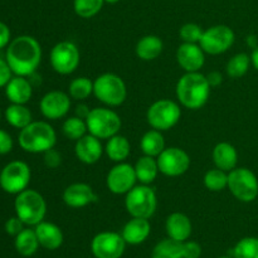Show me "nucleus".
Segmentation results:
<instances>
[{
  "mask_svg": "<svg viewBox=\"0 0 258 258\" xmlns=\"http://www.w3.org/2000/svg\"><path fill=\"white\" fill-rule=\"evenodd\" d=\"M20 148L30 154L45 153L57 143L55 130L45 121H33L22 128L18 136Z\"/></svg>",
  "mask_w": 258,
  "mask_h": 258,
  "instance_id": "3",
  "label": "nucleus"
},
{
  "mask_svg": "<svg viewBox=\"0 0 258 258\" xmlns=\"http://www.w3.org/2000/svg\"><path fill=\"white\" fill-rule=\"evenodd\" d=\"M151 226L149 219L145 218H133L123 226L121 236L123 237L125 242L131 246H138L144 243L150 236Z\"/></svg>",
  "mask_w": 258,
  "mask_h": 258,
  "instance_id": "22",
  "label": "nucleus"
},
{
  "mask_svg": "<svg viewBox=\"0 0 258 258\" xmlns=\"http://www.w3.org/2000/svg\"><path fill=\"white\" fill-rule=\"evenodd\" d=\"M13 77L12 68L8 64L7 59L0 58V87H5Z\"/></svg>",
  "mask_w": 258,
  "mask_h": 258,
  "instance_id": "42",
  "label": "nucleus"
},
{
  "mask_svg": "<svg viewBox=\"0 0 258 258\" xmlns=\"http://www.w3.org/2000/svg\"><path fill=\"white\" fill-rule=\"evenodd\" d=\"M103 4L105 0H73V9L80 18L90 19L101 12Z\"/></svg>",
  "mask_w": 258,
  "mask_h": 258,
  "instance_id": "36",
  "label": "nucleus"
},
{
  "mask_svg": "<svg viewBox=\"0 0 258 258\" xmlns=\"http://www.w3.org/2000/svg\"><path fill=\"white\" fill-rule=\"evenodd\" d=\"M212 158H213L216 168L228 171V173L236 169L237 163H238V153H237L236 148L232 144L226 143V141L217 144L214 146Z\"/></svg>",
  "mask_w": 258,
  "mask_h": 258,
  "instance_id": "24",
  "label": "nucleus"
},
{
  "mask_svg": "<svg viewBox=\"0 0 258 258\" xmlns=\"http://www.w3.org/2000/svg\"><path fill=\"white\" fill-rule=\"evenodd\" d=\"M43 160H44L47 168L57 169L62 164V155H60L59 151H57L53 148L43 153Z\"/></svg>",
  "mask_w": 258,
  "mask_h": 258,
  "instance_id": "39",
  "label": "nucleus"
},
{
  "mask_svg": "<svg viewBox=\"0 0 258 258\" xmlns=\"http://www.w3.org/2000/svg\"><path fill=\"white\" fill-rule=\"evenodd\" d=\"M71 96L63 91H49L42 97L39 108L48 120H59L64 117L71 108Z\"/></svg>",
  "mask_w": 258,
  "mask_h": 258,
  "instance_id": "16",
  "label": "nucleus"
},
{
  "mask_svg": "<svg viewBox=\"0 0 258 258\" xmlns=\"http://www.w3.org/2000/svg\"><path fill=\"white\" fill-rule=\"evenodd\" d=\"M50 66L54 72L67 76L75 72L80 66L81 54L77 45L70 40L57 43L50 50Z\"/></svg>",
  "mask_w": 258,
  "mask_h": 258,
  "instance_id": "11",
  "label": "nucleus"
},
{
  "mask_svg": "<svg viewBox=\"0 0 258 258\" xmlns=\"http://www.w3.org/2000/svg\"><path fill=\"white\" fill-rule=\"evenodd\" d=\"M118 2H120V0H105L106 4H117Z\"/></svg>",
  "mask_w": 258,
  "mask_h": 258,
  "instance_id": "49",
  "label": "nucleus"
},
{
  "mask_svg": "<svg viewBox=\"0 0 258 258\" xmlns=\"http://www.w3.org/2000/svg\"><path fill=\"white\" fill-rule=\"evenodd\" d=\"M204 30L196 23H186L179 30V35L183 43H199Z\"/></svg>",
  "mask_w": 258,
  "mask_h": 258,
  "instance_id": "38",
  "label": "nucleus"
},
{
  "mask_svg": "<svg viewBox=\"0 0 258 258\" xmlns=\"http://www.w3.org/2000/svg\"><path fill=\"white\" fill-rule=\"evenodd\" d=\"M30 176L29 165L24 161L14 160L5 165L0 173V186L9 194H19L28 188Z\"/></svg>",
  "mask_w": 258,
  "mask_h": 258,
  "instance_id": "12",
  "label": "nucleus"
},
{
  "mask_svg": "<svg viewBox=\"0 0 258 258\" xmlns=\"http://www.w3.org/2000/svg\"><path fill=\"white\" fill-rule=\"evenodd\" d=\"M134 168H135L138 181L145 185H150L151 183H154L158 178V174L160 173L156 158L149 155H143L139 158Z\"/></svg>",
  "mask_w": 258,
  "mask_h": 258,
  "instance_id": "26",
  "label": "nucleus"
},
{
  "mask_svg": "<svg viewBox=\"0 0 258 258\" xmlns=\"http://www.w3.org/2000/svg\"><path fill=\"white\" fill-rule=\"evenodd\" d=\"M93 95L106 106L116 107L125 102L127 87L120 76L115 73H103L93 81Z\"/></svg>",
  "mask_w": 258,
  "mask_h": 258,
  "instance_id": "5",
  "label": "nucleus"
},
{
  "mask_svg": "<svg viewBox=\"0 0 258 258\" xmlns=\"http://www.w3.org/2000/svg\"><path fill=\"white\" fill-rule=\"evenodd\" d=\"M211 86L207 77L199 72H185L176 83V98L189 110H199L208 102Z\"/></svg>",
  "mask_w": 258,
  "mask_h": 258,
  "instance_id": "2",
  "label": "nucleus"
},
{
  "mask_svg": "<svg viewBox=\"0 0 258 258\" xmlns=\"http://www.w3.org/2000/svg\"><path fill=\"white\" fill-rule=\"evenodd\" d=\"M87 123L86 120L78 117V116H72L68 117L62 125V133L67 139L73 141L80 140L81 138L87 134Z\"/></svg>",
  "mask_w": 258,
  "mask_h": 258,
  "instance_id": "33",
  "label": "nucleus"
},
{
  "mask_svg": "<svg viewBox=\"0 0 258 258\" xmlns=\"http://www.w3.org/2000/svg\"><path fill=\"white\" fill-rule=\"evenodd\" d=\"M151 258H183V242L165 238L155 244Z\"/></svg>",
  "mask_w": 258,
  "mask_h": 258,
  "instance_id": "31",
  "label": "nucleus"
},
{
  "mask_svg": "<svg viewBox=\"0 0 258 258\" xmlns=\"http://www.w3.org/2000/svg\"><path fill=\"white\" fill-rule=\"evenodd\" d=\"M251 63V57L247 53H237L227 63V76L233 80L243 77L248 72Z\"/></svg>",
  "mask_w": 258,
  "mask_h": 258,
  "instance_id": "32",
  "label": "nucleus"
},
{
  "mask_svg": "<svg viewBox=\"0 0 258 258\" xmlns=\"http://www.w3.org/2000/svg\"><path fill=\"white\" fill-rule=\"evenodd\" d=\"M40 247L49 251L58 249L63 244V232L57 224L42 221L34 228Z\"/></svg>",
  "mask_w": 258,
  "mask_h": 258,
  "instance_id": "21",
  "label": "nucleus"
},
{
  "mask_svg": "<svg viewBox=\"0 0 258 258\" xmlns=\"http://www.w3.org/2000/svg\"><path fill=\"white\" fill-rule=\"evenodd\" d=\"M86 123L88 133L100 140H108L112 136L117 135L122 126L117 112L106 107L92 108L86 118Z\"/></svg>",
  "mask_w": 258,
  "mask_h": 258,
  "instance_id": "7",
  "label": "nucleus"
},
{
  "mask_svg": "<svg viewBox=\"0 0 258 258\" xmlns=\"http://www.w3.org/2000/svg\"><path fill=\"white\" fill-rule=\"evenodd\" d=\"M202 247L196 241L183 242V258H201Z\"/></svg>",
  "mask_w": 258,
  "mask_h": 258,
  "instance_id": "40",
  "label": "nucleus"
},
{
  "mask_svg": "<svg viewBox=\"0 0 258 258\" xmlns=\"http://www.w3.org/2000/svg\"><path fill=\"white\" fill-rule=\"evenodd\" d=\"M14 209L18 218L27 226H37L47 214V203L43 196L33 189H25L17 194L14 202Z\"/></svg>",
  "mask_w": 258,
  "mask_h": 258,
  "instance_id": "4",
  "label": "nucleus"
},
{
  "mask_svg": "<svg viewBox=\"0 0 258 258\" xmlns=\"http://www.w3.org/2000/svg\"><path fill=\"white\" fill-rule=\"evenodd\" d=\"M103 146L101 144L100 139L91 134H86L83 138L76 141L75 154L81 163L86 165H92L96 164L101 159L103 154Z\"/></svg>",
  "mask_w": 258,
  "mask_h": 258,
  "instance_id": "19",
  "label": "nucleus"
},
{
  "mask_svg": "<svg viewBox=\"0 0 258 258\" xmlns=\"http://www.w3.org/2000/svg\"><path fill=\"white\" fill-rule=\"evenodd\" d=\"M10 43V29L7 24L0 22V49Z\"/></svg>",
  "mask_w": 258,
  "mask_h": 258,
  "instance_id": "44",
  "label": "nucleus"
},
{
  "mask_svg": "<svg viewBox=\"0 0 258 258\" xmlns=\"http://www.w3.org/2000/svg\"><path fill=\"white\" fill-rule=\"evenodd\" d=\"M5 59L15 76L34 75L42 60V47L32 35H19L8 44Z\"/></svg>",
  "mask_w": 258,
  "mask_h": 258,
  "instance_id": "1",
  "label": "nucleus"
},
{
  "mask_svg": "<svg viewBox=\"0 0 258 258\" xmlns=\"http://www.w3.org/2000/svg\"><path fill=\"white\" fill-rule=\"evenodd\" d=\"M140 149L144 155L158 158L165 149V139L161 131L155 128L146 131L140 140Z\"/></svg>",
  "mask_w": 258,
  "mask_h": 258,
  "instance_id": "28",
  "label": "nucleus"
},
{
  "mask_svg": "<svg viewBox=\"0 0 258 258\" xmlns=\"http://www.w3.org/2000/svg\"><path fill=\"white\" fill-rule=\"evenodd\" d=\"M257 40H256V37L254 35H249V37H247V44L249 45V47H252L254 49V48L257 47Z\"/></svg>",
  "mask_w": 258,
  "mask_h": 258,
  "instance_id": "48",
  "label": "nucleus"
},
{
  "mask_svg": "<svg viewBox=\"0 0 258 258\" xmlns=\"http://www.w3.org/2000/svg\"><path fill=\"white\" fill-rule=\"evenodd\" d=\"M23 229H24V223L18 217H12V218H9L5 222V231H7L9 236L17 237Z\"/></svg>",
  "mask_w": 258,
  "mask_h": 258,
  "instance_id": "41",
  "label": "nucleus"
},
{
  "mask_svg": "<svg viewBox=\"0 0 258 258\" xmlns=\"http://www.w3.org/2000/svg\"><path fill=\"white\" fill-rule=\"evenodd\" d=\"M5 95L12 103L25 105L33 95V86L29 80L23 76H15L5 86Z\"/></svg>",
  "mask_w": 258,
  "mask_h": 258,
  "instance_id": "23",
  "label": "nucleus"
},
{
  "mask_svg": "<svg viewBox=\"0 0 258 258\" xmlns=\"http://www.w3.org/2000/svg\"><path fill=\"white\" fill-rule=\"evenodd\" d=\"M158 197L155 190L149 185H135L125 198V208L131 217L150 219L155 214Z\"/></svg>",
  "mask_w": 258,
  "mask_h": 258,
  "instance_id": "6",
  "label": "nucleus"
},
{
  "mask_svg": "<svg viewBox=\"0 0 258 258\" xmlns=\"http://www.w3.org/2000/svg\"><path fill=\"white\" fill-rule=\"evenodd\" d=\"M5 118L9 125H12L13 127L20 128V130L33 122L32 112L29 111V108L25 107V105H18V103H12L5 110Z\"/></svg>",
  "mask_w": 258,
  "mask_h": 258,
  "instance_id": "30",
  "label": "nucleus"
},
{
  "mask_svg": "<svg viewBox=\"0 0 258 258\" xmlns=\"http://www.w3.org/2000/svg\"><path fill=\"white\" fill-rule=\"evenodd\" d=\"M90 111H91L90 107H88L87 105H85V103H80V105H77V107H76V116L86 120L88 113H90Z\"/></svg>",
  "mask_w": 258,
  "mask_h": 258,
  "instance_id": "46",
  "label": "nucleus"
},
{
  "mask_svg": "<svg viewBox=\"0 0 258 258\" xmlns=\"http://www.w3.org/2000/svg\"><path fill=\"white\" fill-rule=\"evenodd\" d=\"M218 258H234L233 256H221V257H218Z\"/></svg>",
  "mask_w": 258,
  "mask_h": 258,
  "instance_id": "50",
  "label": "nucleus"
},
{
  "mask_svg": "<svg viewBox=\"0 0 258 258\" xmlns=\"http://www.w3.org/2000/svg\"><path fill=\"white\" fill-rule=\"evenodd\" d=\"M93 93V82L87 77H78L71 81L68 86V95L71 98L83 101Z\"/></svg>",
  "mask_w": 258,
  "mask_h": 258,
  "instance_id": "34",
  "label": "nucleus"
},
{
  "mask_svg": "<svg viewBox=\"0 0 258 258\" xmlns=\"http://www.w3.org/2000/svg\"><path fill=\"white\" fill-rule=\"evenodd\" d=\"M126 242L117 232H101L93 237L91 251L96 258H121L126 248Z\"/></svg>",
  "mask_w": 258,
  "mask_h": 258,
  "instance_id": "13",
  "label": "nucleus"
},
{
  "mask_svg": "<svg viewBox=\"0 0 258 258\" xmlns=\"http://www.w3.org/2000/svg\"><path fill=\"white\" fill-rule=\"evenodd\" d=\"M136 178L135 168L127 163H117L107 174L106 185L111 193L116 196L127 194L135 186Z\"/></svg>",
  "mask_w": 258,
  "mask_h": 258,
  "instance_id": "15",
  "label": "nucleus"
},
{
  "mask_svg": "<svg viewBox=\"0 0 258 258\" xmlns=\"http://www.w3.org/2000/svg\"><path fill=\"white\" fill-rule=\"evenodd\" d=\"M0 118H2V111H0Z\"/></svg>",
  "mask_w": 258,
  "mask_h": 258,
  "instance_id": "51",
  "label": "nucleus"
},
{
  "mask_svg": "<svg viewBox=\"0 0 258 258\" xmlns=\"http://www.w3.org/2000/svg\"><path fill=\"white\" fill-rule=\"evenodd\" d=\"M236 35L228 25L218 24L208 28L203 32L199 45L202 49L211 55H218L227 52L233 45Z\"/></svg>",
  "mask_w": 258,
  "mask_h": 258,
  "instance_id": "10",
  "label": "nucleus"
},
{
  "mask_svg": "<svg viewBox=\"0 0 258 258\" xmlns=\"http://www.w3.org/2000/svg\"><path fill=\"white\" fill-rule=\"evenodd\" d=\"M206 77L211 87H218V86H221L222 82H223V76H222V73L218 72V71H212V72H209Z\"/></svg>",
  "mask_w": 258,
  "mask_h": 258,
  "instance_id": "45",
  "label": "nucleus"
},
{
  "mask_svg": "<svg viewBox=\"0 0 258 258\" xmlns=\"http://www.w3.org/2000/svg\"><path fill=\"white\" fill-rule=\"evenodd\" d=\"M131 151L130 141L122 135H115L106 143L105 153L115 163H123L128 158Z\"/></svg>",
  "mask_w": 258,
  "mask_h": 258,
  "instance_id": "27",
  "label": "nucleus"
},
{
  "mask_svg": "<svg viewBox=\"0 0 258 258\" xmlns=\"http://www.w3.org/2000/svg\"><path fill=\"white\" fill-rule=\"evenodd\" d=\"M159 170L161 174L170 178L185 174L190 168V156L180 148H165L163 153L156 158Z\"/></svg>",
  "mask_w": 258,
  "mask_h": 258,
  "instance_id": "14",
  "label": "nucleus"
},
{
  "mask_svg": "<svg viewBox=\"0 0 258 258\" xmlns=\"http://www.w3.org/2000/svg\"><path fill=\"white\" fill-rule=\"evenodd\" d=\"M15 249L23 257H30L39 248V241L34 229L24 228L17 237L14 242Z\"/></svg>",
  "mask_w": 258,
  "mask_h": 258,
  "instance_id": "29",
  "label": "nucleus"
},
{
  "mask_svg": "<svg viewBox=\"0 0 258 258\" xmlns=\"http://www.w3.org/2000/svg\"><path fill=\"white\" fill-rule=\"evenodd\" d=\"M63 202L71 208H83L92 203H97L98 197L92 186L86 183H73L63 191Z\"/></svg>",
  "mask_w": 258,
  "mask_h": 258,
  "instance_id": "17",
  "label": "nucleus"
},
{
  "mask_svg": "<svg viewBox=\"0 0 258 258\" xmlns=\"http://www.w3.org/2000/svg\"><path fill=\"white\" fill-rule=\"evenodd\" d=\"M165 231L169 238L178 242H185L190 237L193 226L186 214L175 212L166 218Z\"/></svg>",
  "mask_w": 258,
  "mask_h": 258,
  "instance_id": "20",
  "label": "nucleus"
},
{
  "mask_svg": "<svg viewBox=\"0 0 258 258\" xmlns=\"http://www.w3.org/2000/svg\"><path fill=\"white\" fill-rule=\"evenodd\" d=\"M204 54L198 43H183L176 50V60L185 72H199L206 63Z\"/></svg>",
  "mask_w": 258,
  "mask_h": 258,
  "instance_id": "18",
  "label": "nucleus"
},
{
  "mask_svg": "<svg viewBox=\"0 0 258 258\" xmlns=\"http://www.w3.org/2000/svg\"><path fill=\"white\" fill-rule=\"evenodd\" d=\"M204 186L211 191H222L228 188V174L222 169H211L204 175Z\"/></svg>",
  "mask_w": 258,
  "mask_h": 258,
  "instance_id": "35",
  "label": "nucleus"
},
{
  "mask_svg": "<svg viewBox=\"0 0 258 258\" xmlns=\"http://www.w3.org/2000/svg\"><path fill=\"white\" fill-rule=\"evenodd\" d=\"M234 258H258V238L244 237L232 249Z\"/></svg>",
  "mask_w": 258,
  "mask_h": 258,
  "instance_id": "37",
  "label": "nucleus"
},
{
  "mask_svg": "<svg viewBox=\"0 0 258 258\" xmlns=\"http://www.w3.org/2000/svg\"><path fill=\"white\" fill-rule=\"evenodd\" d=\"M164 43L158 35L149 34L141 38L135 48V53L141 60H154L163 53Z\"/></svg>",
  "mask_w": 258,
  "mask_h": 258,
  "instance_id": "25",
  "label": "nucleus"
},
{
  "mask_svg": "<svg viewBox=\"0 0 258 258\" xmlns=\"http://www.w3.org/2000/svg\"><path fill=\"white\" fill-rule=\"evenodd\" d=\"M181 117V108L171 100H159L149 107L146 112L149 125L159 131H168L179 122Z\"/></svg>",
  "mask_w": 258,
  "mask_h": 258,
  "instance_id": "9",
  "label": "nucleus"
},
{
  "mask_svg": "<svg viewBox=\"0 0 258 258\" xmlns=\"http://www.w3.org/2000/svg\"><path fill=\"white\" fill-rule=\"evenodd\" d=\"M13 139L7 131L0 130V155L9 154L13 150Z\"/></svg>",
  "mask_w": 258,
  "mask_h": 258,
  "instance_id": "43",
  "label": "nucleus"
},
{
  "mask_svg": "<svg viewBox=\"0 0 258 258\" xmlns=\"http://www.w3.org/2000/svg\"><path fill=\"white\" fill-rule=\"evenodd\" d=\"M251 62H252V64H253V67L258 71V45L256 48H254L253 52H252Z\"/></svg>",
  "mask_w": 258,
  "mask_h": 258,
  "instance_id": "47",
  "label": "nucleus"
},
{
  "mask_svg": "<svg viewBox=\"0 0 258 258\" xmlns=\"http://www.w3.org/2000/svg\"><path fill=\"white\" fill-rule=\"evenodd\" d=\"M228 189L239 202L251 203L258 197V179L247 168H236L228 173Z\"/></svg>",
  "mask_w": 258,
  "mask_h": 258,
  "instance_id": "8",
  "label": "nucleus"
}]
</instances>
